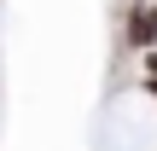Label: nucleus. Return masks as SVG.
I'll list each match as a JSON object with an SVG mask.
<instances>
[{
	"label": "nucleus",
	"instance_id": "1",
	"mask_svg": "<svg viewBox=\"0 0 157 151\" xmlns=\"http://www.w3.org/2000/svg\"><path fill=\"white\" fill-rule=\"evenodd\" d=\"M151 41H157V0L128 6V47H151Z\"/></svg>",
	"mask_w": 157,
	"mask_h": 151
},
{
	"label": "nucleus",
	"instance_id": "2",
	"mask_svg": "<svg viewBox=\"0 0 157 151\" xmlns=\"http://www.w3.org/2000/svg\"><path fill=\"white\" fill-rule=\"evenodd\" d=\"M140 64H146V76H151V81H157V47H151V52H146V58H140Z\"/></svg>",
	"mask_w": 157,
	"mask_h": 151
}]
</instances>
